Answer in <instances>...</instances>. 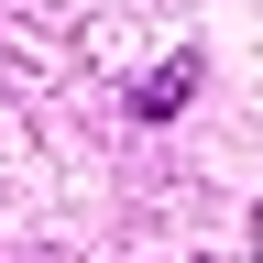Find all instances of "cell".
I'll list each match as a JSON object with an SVG mask.
<instances>
[]
</instances>
